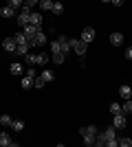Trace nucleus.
Segmentation results:
<instances>
[{
	"label": "nucleus",
	"mask_w": 132,
	"mask_h": 147,
	"mask_svg": "<svg viewBox=\"0 0 132 147\" xmlns=\"http://www.w3.org/2000/svg\"><path fill=\"white\" fill-rule=\"evenodd\" d=\"M16 11H18V9H13L11 5H5L0 9V16H2V18H16Z\"/></svg>",
	"instance_id": "obj_9"
},
{
	"label": "nucleus",
	"mask_w": 132,
	"mask_h": 147,
	"mask_svg": "<svg viewBox=\"0 0 132 147\" xmlns=\"http://www.w3.org/2000/svg\"><path fill=\"white\" fill-rule=\"evenodd\" d=\"M7 5H11L13 9H20V7L24 5V2H22V0H7Z\"/></svg>",
	"instance_id": "obj_31"
},
{
	"label": "nucleus",
	"mask_w": 132,
	"mask_h": 147,
	"mask_svg": "<svg viewBox=\"0 0 132 147\" xmlns=\"http://www.w3.org/2000/svg\"><path fill=\"white\" fill-rule=\"evenodd\" d=\"M46 61H49V55H46V53H38V64H35V66H44Z\"/></svg>",
	"instance_id": "obj_26"
},
{
	"label": "nucleus",
	"mask_w": 132,
	"mask_h": 147,
	"mask_svg": "<svg viewBox=\"0 0 132 147\" xmlns=\"http://www.w3.org/2000/svg\"><path fill=\"white\" fill-rule=\"evenodd\" d=\"M110 114H112V117L114 114H123V108H121L119 103H110Z\"/></svg>",
	"instance_id": "obj_21"
},
{
	"label": "nucleus",
	"mask_w": 132,
	"mask_h": 147,
	"mask_svg": "<svg viewBox=\"0 0 132 147\" xmlns=\"http://www.w3.org/2000/svg\"><path fill=\"white\" fill-rule=\"evenodd\" d=\"M29 49H31L29 44H20V46H18V51H16V55H22V57H24L26 53H29Z\"/></svg>",
	"instance_id": "obj_23"
},
{
	"label": "nucleus",
	"mask_w": 132,
	"mask_h": 147,
	"mask_svg": "<svg viewBox=\"0 0 132 147\" xmlns=\"http://www.w3.org/2000/svg\"><path fill=\"white\" fill-rule=\"evenodd\" d=\"M86 49H88V44H86V42H82L79 37H73V40H70V51H75L79 57L86 55Z\"/></svg>",
	"instance_id": "obj_3"
},
{
	"label": "nucleus",
	"mask_w": 132,
	"mask_h": 147,
	"mask_svg": "<svg viewBox=\"0 0 132 147\" xmlns=\"http://www.w3.org/2000/svg\"><path fill=\"white\" fill-rule=\"evenodd\" d=\"M121 108H123V114H126V117L132 114V99H126V103L121 105Z\"/></svg>",
	"instance_id": "obj_22"
},
{
	"label": "nucleus",
	"mask_w": 132,
	"mask_h": 147,
	"mask_svg": "<svg viewBox=\"0 0 132 147\" xmlns=\"http://www.w3.org/2000/svg\"><path fill=\"white\" fill-rule=\"evenodd\" d=\"M119 145H121V147H130V145H132V138L123 136V138H119Z\"/></svg>",
	"instance_id": "obj_32"
},
{
	"label": "nucleus",
	"mask_w": 132,
	"mask_h": 147,
	"mask_svg": "<svg viewBox=\"0 0 132 147\" xmlns=\"http://www.w3.org/2000/svg\"><path fill=\"white\" fill-rule=\"evenodd\" d=\"M44 86H46V81H44L42 77H35V79H33V88H38V90H42Z\"/></svg>",
	"instance_id": "obj_25"
},
{
	"label": "nucleus",
	"mask_w": 132,
	"mask_h": 147,
	"mask_svg": "<svg viewBox=\"0 0 132 147\" xmlns=\"http://www.w3.org/2000/svg\"><path fill=\"white\" fill-rule=\"evenodd\" d=\"M110 2H112V5H117V7H121L123 2H126V0H110Z\"/></svg>",
	"instance_id": "obj_36"
},
{
	"label": "nucleus",
	"mask_w": 132,
	"mask_h": 147,
	"mask_svg": "<svg viewBox=\"0 0 132 147\" xmlns=\"http://www.w3.org/2000/svg\"><path fill=\"white\" fill-rule=\"evenodd\" d=\"M13 37H16V42H18V46H20V44H29V42H26V35H24V31H18V33H16Z\"/></svg>",
	"instance_id": "obj_16"
},
{
	"label": "nucleus",
	"mask_w": 132,
	"mask_h": 147,
	"mask_svg": "<svg viewBox=\"0 0 132 147\" xmlns=\"http://www.w3.org/2000/svg\"><path fill=\"white\" fill-rule=\"evenodd\" d=\"M128 125V117L126 114H114V119H112V127L114 129H123Z\"/></svg>",
	"instance_id": "obj_4"
},
{
	"label": "nucleus",
	"mask_w": 132,
	"mask_h": 147,
	"mask_svg": "<svg viewBox=\"0 0 132 147\" xmlns=\"http://www.w3.org/2000/svg\"><path fill=\"white\" fill-rule=\"evenodd\" d=\"M57 42L62 46V53H68L70 51V40H66V35H57Z\"/></svg>",
	"instance_id": "obj_10"
},
{
	"label": "nucleus",
	"mask_w": 132,
	"mask_h": 147,
	"mask_svg": "<svg viewBox=\"0 0 132 147\" xmlns=\"http://www.w3.org/2000/svg\"><path fill=\"white\" fill-rule=\"evenodd\" d=\"M51 53H62V46H60V42H51Z\"/></svg>",
	"instance_id": "obj_28"
},
{
	"label": "nucleus",
	"mask_w": 132,
	"mask_h": 147,
	"mask_svg": "<svg viewBox=\"0 0 132 147\" xmlns=\"http://www.w3.org/2000/svg\"><path fill=\"white\" fill-rule=\"evenodd\" d=\"M79 134H82V138H84V145H95L97 134H99V127H97V125H86V127L79 129Z\"/></svg>",
	"instance_id": "obj_1"
},
{
	"label": "nucleus",
	"mask_w": 132,
	"mask_h": 147,
	"mask_svg": "<svg viewBox=\"0 0 132 147\" xmlns=\"http://www.w3.org/2000/svg\"><path fill=\"white\" fill-rule=\"evenodd\" d=\"M22 2H24V5H29V7H33V5H38L40 0H22Z\"/></svg>",
	"instance_id": "obj_34"
},
{
	"label": "nucleus",
	"mask_w": 132,
	"mask_h": 147,
	"mask_svg": "<svg viewBox=\"0 0 132 147\" xmlns=\"http://www.w3.org/2000/svg\"><path fill=\"white\" fill-rule=\"evenodd\" d=\"M24 61L29 64V66H35V64H38V55H33V53H26V55H24Z\"/></svg>",
	"instance_id": "obj_15"
},
{
	"label": "nucleus",
	"mask_w": 132,
	"mask_h": 147,
	"mask_svg": "<svg viewBox=\"0 0 132 147\" xmlns=\"http://www.w3.org/2000/svg\"><path fill=\"white\" fill-rule=\"evenodd\" d=\"M46 44V35H44L42 31H38L35 35H33V40L29 42V46H44Z\"/></svg>",
	"instance_id": "obj_8"
},
{
	"label": "nucleus",
	"mask_w": 132,
	"mask_h": 147,
	"mask_svg": "<svg viewBox=\"0 0 132 147\" xmlns=\"http://www.w3.org/2000/svg\"><path fill=\"white\" fill-rule=\"evenodd\" d=\"M79 40H82V42H86V44H90V42L95 40V29H93V26H86V29L82 31Z\"/></svg>",
	"instance_id": "obj_7"
},
{
	"label": "nucleus",
	"mask_w": 132,
	"mask_h": 147,
	"mask_svg": "<svg viewBox=\"0 0 132 147\" xmlns=\"http://www.w3.org/2000/svg\"><path fill=\"white\" fill-rule=\"evenodd\" d=\"M22 31H24V35H26V42H31V40H33V35H35L38 31H42V29L29 22V24H26V26H22Z\"/></svg>",
	"instance_id": "obj_6"
},
{
	"label": "nucleus",
	"mask_w": 132,
	"mask_h": 147,
	"mask_svg": "<svg viewBox=\"0 0 132 147\" xmlns=\"http://www.w3.org/2000/svg\"><path fill=\"white\" fill-rule=\"evenodd\" d=\"M11 117L9 114H0V125H5V127H11Z\"/></svg>",
	"instance_id": "obj_18"
},
{
	"label": "nucleus",
	"mask_w": 132,
	"mask_h": 147,
	"mask_svg": "<svg viewBox=\"0 0 132 147\" xmlns=\"http://www.w3.org/2000/svg\"><path fill=\"white\" fill-rule=\"evenodd\" d=\"M53 61L55 64H64V53H53Z\"/></svg>",
	"instance_id": "obj_30"
},
{
	"label": "nucleus",
	"mask_w": 132,
	"mask_h": 147,
	"mask_svg": "<svg viewBox=\"0 0 132 147\" xmlns=\"http://www.w3.org/2000/svg\"><path fill=\"white\" fill-rule=\"evenodd\" d=\"M11 75H22V64H11Z\"/></svg>",
	"instance_id": "obj_27"
},
{
	"label": "nucleus",
	"mask_w": 132,
	"mask_h": 147,
	"mask_svg": "<svg viewBox=\"0 0 132 147\" xmlns=\"http://www.w3.org/2000/svg\"><path fill=\"white\" fill-rule=\"evenodd\" d=\"M33 86V77H29V75H26L24 79H22V88H31Z\"/></svg>",
	"instance_id": "obj_29"
},
{
	"label": "nucleus",
	"mask_w": 132,
	"mask_h": 147,
	"mask_svg": "<svg viewBox=\"0 0 132 147\" xmlns=\"http://www.w3.org/2000/svg\"><path fill=\"white\" fill-rule=\"evenodd\" d=\"M26 75H29V77H33V79H35V77H38V70H35V68H33V66H29V70H26Z\"/></svg>",
	"instance_id": "obj_33"
},
{
	"label": "nucleus",
	"mask_w": 132,
	"mask_h": 147,
	"mask_svg": "<svg viewBox=\"0 0 132 147\" xmlns=\"http://www.w3.org/2000/svg\"><path fill=\"white\" fill-rule=\"evenodd\" d=\"M0 145H2V147H11L13 145V138L7 134V132H0Z\"/></svg>",
	"instance_id": "obj_11"
},
{
	"label": "nucleus",
	"mask_w": 132,
	"mask_h": 147,
	"mask_svg": "<svg viewBox=\"0 0 132 147\" xmlns=\"http://www.w3.org/2000/svg\"><path fill=\"white\" fill-rule=\"evenodd\" d=\"M117 138V129L110 125V127H106V129H101L99 134H97V141H95V145H99V147H106L108 145V141H114Z\"/></svg>",
	"instance_id": "obj_2"
},
{
	"label": "nucleus",
	"mask_w": 132,
	"mask_h": 147,
	"mask_svg": "<svg viewBox=\"0 0 132 147\" xmlns=\"http://www.w3.org/2000/svg\"><path fill=\"white\" fill-rule=\"evenodd\" d=\"M126 59L132 61V46H130V49H126Z\"/></svg>",
	"instance_id": "obj_35"
},
{
	"label": "nucleus",
	"mask_w": 132,
	"mask_h": 147,
	"mask_svg": "<svg viewBox=\"0 0 132 147\" xmlns=\"http://www.w3.org/2000/svg\"><path fill=\"white\" fill-rule=\"evenodd\" d=\"M11 127H13V132H22V129H24V121H20V119H18V121L11 123Z\"/></svg>",
	"instance_id": "obj_24"
},
{
	"label": "nucleus",
	"mask_w": 132,
	"mask_h": 147,
	"mask_svg": "<svg viewBox=\"0 0 132 147\" xmlns=\"http://www.w3.org/2000/svg\"><path fill=\"white\" fill-rule=\"evenodd\" d=\"M51 11L55 13V16H62L64 13V5L62 2H53V9H51Z\"/></svg>",
	"instance_id": "obj_20"
},
{
	"label": "nucleus",
	"mask_w": 132,
	"mask_h": 147,
	"mask_svg": "<svg viewBox=\"0 0 132 147\" xmlns=\"http://www.w3.org/2000/svg\"><path fill=\"white\" fill-rule=\"evenodd\" d=\"M29 22L42 29V13H31V20H29Z\"/></svg>",
	"instance_id": "obj_14"
},
{
	"label": "nucleus",
	"mask_w": 132,
	"mask_h": 147,
	"mask_svg": "<svg viewBox=\"0 0 132 147\" xmlns=\"http://www.w3.org/2000/svg\"><path fill=\"white\" fill-rule=\"evenodd\" d=\"M130 99H132V97H130Z\"/></svg>",
	"instance_id": "obj_38"
},
{
	"label": "nucleus",
	"mask_w": 132,
	"mask_h": 147,
	"mask_svg": "<svg viewBox=\"0 0 132 147\" xmlns=\"http://www.w3.org/2000/svg\"><path fill=\"white\" fill-rule=\"evenodd\" d=\"M38 5L42 7V11H51L53 9V0H40Z\"/></svg>",
	"instance_id": "obj_17"
},
{
	"label": "nucleus",
	"mask_w": 132,
	"mask_h": 147,
	"mask_svg": "<svg viewBox=\"0 0 132 147\" xmlns=\"http://www.w3.org/2000/svg\"><path fill=\"white\" fill-rule=\"evenodd\" d=\"M110 44H112V46H121V44H123V35H121V33H112V35H110Z\"/></svg>",
	"instance_id": "obj_12"
},
{
	"label": "nucleus",
	"mask_w": 132,
	"mask_h": 147,
	"mask_svg": "<svg viewBox=\"0 0 132 147\" xmlns=\"http://www.w3.org/2000/svg\"><path fill=\"white\" fill-rule=\"evenodd\" d=\"M40 77H42V79L46 81V84H51V81L55 79V75L51 73V70H42V75H40Z\"/></svg>",
	"instance_id": "obj_19"
},
{
	"label": "nucleus",
	"mask_w": 132,
	"mask_h": 147,
	"mask_svg": "<svg viewBox=\"0 0 132 147\" xmlns=\"http://www.w3.org/2000/svg\"><path fill=\"white\" fill-rule=\"evenodd\" d=\"M2 49H5L7 53H16V51H18V42H16V37H7V40H2Z\"/></svg>",
	"instance_id": "obj_5"
},
{
	"label": "nucleus",
	"mask_w": 132,
	"mask_h": 147,
	"mask_svg": "<svg viewBox=\"0 0 132 147\" xmlns=\"http://www.w3.org/2000/svg\"><path fill=\"white\" fill-rule=\"evenodd\" d=\"M101 2H110V0H101Z\"/></svg>",
	"instance_id": "obj_37"
},
{
	"label": "nucleus",
	"mask_w": 132,
	"mask_h": 147,
	"mask_svg": "<svg viewBox=\"0 0 132 147\" xmlns=\"http://www.w3.org/2000/svg\"><path fill=\"white\" fill-rule=\"evenodd\" d=\"M119 94H121V99H130L132 97V88L130 86H119Z\"/></svg>",
	"instance_id": "obj_13"
}]
</instances>
